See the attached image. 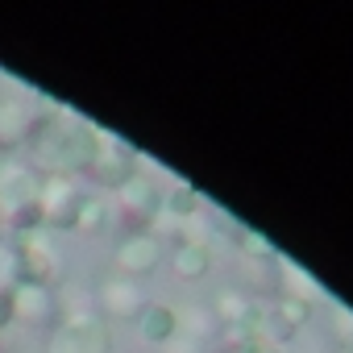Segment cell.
I'll return each instance as SVG.
<instances>
[{"label": "cell", "instance_id": "1", "mask_svg": "<svg viewBox=\"0 0 353 353\" xmlns=\"http://www.w3.org/2000/svg\"><path fill=\"white\" fill-rule=\"evenodd\" d=\"M46 353H112L108 320H100L92 307H71L59 316V324L46 336Z\"/></svg>", "mask_w": 353, "mask_h": 353}, {"label": "cell", "instance_id": "2", "mask_svg": "<svg viewBox=\"0 0 353 353\" xmlns=\"http://www.w3.org/2000/svg\"><path fill=\"white\" fill-rule=\"evenodd\" d=\"M13 245V258H17V283H38V287H54L63 283V250L54 245V237L42 229V233H26V237H9Z\"/></svg>", "mask_w": 353, "mask_h": 353}, {"label": "cell", "instance_id": "3", "mask_svg": "<svg viewBox=\"0 0 353 353\" xmlns=\"http://www.w3.org/2000/svg\"><path fill=\"white\" fill-rule=\"evenodd\" d=\"M117 204H112V225L121 221V233H141V229H154V221L162 216V188L150 179L145 170H137L125 188L112 192Z\"/></svg>", "mask_w": 353, "mask_h": 353}, {"label": "cell", "instance_id": "4", "mask_svg": "<svg viewBox=\"0 0 353 353\" xmlns=\"http://www.w3.org/2000/svg\"><path fill=\"white\" fill-rule=\"evenodd\" d=\"M83 188L71 174H42V192H38V212L46 233H75V216L83 204Z\"/></svg>", "mask_w": 353, "mask_h": 353}, {"label": "cell", "instance_id": "5", "mask_svg": "<svg viewBox=\"0 0 353 353\" xmlns=\"http://www.w3.org/2000/svg\"><path fill=\"white\" fill-rule=\"evenodd\" d=\"M162 254H166V245H162V237H158L154 229L121 233V241L112 245V266H117L121 279L141 283V279H150V274L162 266Z\"/></svg>", "mask_w": 353, "mask_h": 353}, {"label": "cell", "instance_id": "6", "mask_svg": "<svg viewBox=\"0 0 353 353\" xmlns=\"http://www.w3.org/2000/svg\"><path fill=\"white\" fill-rule=\"evenodd\" d=\"M13 295V324L21 328H34V332H46L59 324L63 316V299L54 287H38V283H13L9 287Z\"/></svg>", "mask_w": 353, "mask_h": 353}, {"label": "cell", "instance_id": "7", "mask_svg": "<svg viewBox=\"0 0 353 353\" xmlns=\"http://www.w3.org/2000/svg\"><path fill=\"white\" fill-rule=\"evenodd\" d=\"M137 170H141V166H137V150H133L129 141L104 133V137H100V150H96V158H92V166H88V179H92L96 188H104V192H117V188H125V183L133 179Z\"/></svg>", "mask_w": 353, "mask_h": 353}, {"label": "cell", "instance_id": "8", "mask_svg": "<svg viewBox=\"0 0 353 353\" xmlns=\"http://www.w3.org/2000/svg\"><path fill=\"white\" fill-rule=\"evenodd\" d=\"M42 174L26 158H5L0 162V221H9L13 212H26L38 204Z\"/></svg>", "mask_w": 353, "mask_h": 353}, {"label": "cell", "instance_id": "9", "mask_svg": "<svg viewBox=\"0 0 353 353\" xmlns=\"http://www.w3.org/2000/svg\"><path fill=\"white\" fill-rule=\"evenodd\" d=\"M141 307H145V291H141V283H133V279L108 274V279L96 287V316H100V320H137Z\"/></svg>", "mask_w": 353, "mask_h": 353}, {"label": "cell", "instance_id": "10", "mask_svg": "<svg viewBox=\"0 0 353 353\" xmlns=\"http://www.w3.org/2000/svg\"><path fill=\"white\" fill-rule=\"evenodd\" d=\"M137 336L154 349H166L174 336H179V307L170 303H158V299H145V307L137 312Z\"/></svg>", "mask_w": 353, "mask_h": 353}, {"label": "cell", "instance_id": "11", "mask_svg": "<svg viewBox=\"0 0 353 353\" xmlns=\"http://www.w3.org/2000/svg\"><path fill=\"white\" fill-rule=\"evenodd\" d=\"M30 121H34L30 100L0 96V154H13V150L26 145V137H30Z\"/></svg>", "mask_w": 353, "mask_h": 353}, {"label": "cell", "instance_id": "12", "mask_svg": "<svg viewBox=\"0 0 353 353\" xmlns=\"http://www.w3.org/2000/svg\"><path fill=\"white\" fill-rule=\"evenodd\" d=\"M170 274L179 283H200L212 274V250L208 241H179L170 250Z\"/></svg>", "mask_w": 353, "mask_h": 353}, {"label": "cell", "instance_id": "13", "mask_svg": "<svg viewBox=\"0 0 353 353\" xmlns=\"http://www.w3.org/2000/svg\"><path fill=\"white\" fill-rule=\"evenodd\" d=\"M162 216L183 225V221H196L200 216V192L192 183H174L170 192H162Z\"/></svg>", "mask_w": 353, "mask_h": 353}, {"label": "cell", "instance_id": "14", "mask_svg": "<svg viewBox=\"0 0 353 353\" xmlns=\"http://www.w3.org/2000/svg\"><path fill=\"white\" fill-rule=\"evenodd\" d=\"M108 229H112V204L100 200V196H83L79 216H75V233H83V237H100V233H108Z\"/></svg>", "mask_w": 353, "mask_h": 353}, {"label": "cell", "instance_id": "15", "mask_svg": "<svg viewBox=\"0 0 353 353\" xmlns=\"http://www.w3.org/2000/svg\"><path fill=\"white\" fill-rule=\"evenodd\" d=\"M13 283H17V258H13L9 237H0V291H9Z\"/></svg>", "mask_w": 353, "mask_h": 353}, {"label": "cell", "instance_id": "16", "mask_svg": "<svg viewBox=\"0 0 353 353\" xmlns=\"http://www.w3.org/2000/svg\"><path fill=\"white\" fill-rule=\"evenodd\" d=\"M237 241H241V250H250V254H258V258H270L274 250H270V241H262L254 229H245V225H237V233H233Z\"/></svg>", "mask_w": 353, "mask_h": 353}, {"label": "cell", "instance_id": "17", "mask_svg": "<svg viewBox=\"0 0 353 353\" xmlns=\"http://www.w3.org/2000/svg\"><path fill=\"white\" fill-rule=\"evenodd\" d=\"M233 353H283V349L270 345V341H262V336H250V341H237Z\"/></svg>", "mask_w": 353, "mask_h": 353}, {"label": "cell", "instance_id": "18", "mask_svg": "<svg viewBox=\"0 0 353 353\" xmlns=\"http://www.w3.org/2000/svg\"><path fill=\"white\" fill-rule=\"evenodd\" d=\"M9 328H13V295L0 291V332H9Z\"/></svg>", "mask_w": 353, "mask_h": 353}, {"label": "cell", "instance_id": "19", "mask_svg": "<svg viewBox=\"0 0 353 353\" xmlns=\"http://www.w3.org/2000/svg\"><path fill=\"white\" fill-rule=\"evenodd\" d=\"M341 353H353V349H341Z\"/></svg>", "mask_w": 353, "mask_h": 353}]
</instances>
